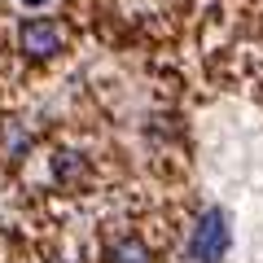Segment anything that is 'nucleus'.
<instances>
[{
  "label": "nucleus",
  "instance_id": "f257e3e1",
  "mask_svg": "<svg viewBox=\"0 0 263 263\" xmlns=\"http://www.w3.org/2000/svg\"><path fill=\"white\" fill-rule=\"evenodd\" d=\"M228 246H233L228 215H224L219 206H211L206 215L193 224V237H189V259H193V263H224Z\"/></svg>",
  "mask_w": 263,
  "mask_h": 263
},
{
  "label": "nucleus",
  "instance_id": "f03ea898",
  "mask_svg": "<svg viewBox=\"0 0 263 263\" xmlns=\"http://www.w3.org/2000/svg\"><path fill=\"white\" fill-rule=\"evenodd\" d=\"M62 44H66L62 27L48 22V18H31V22H22V27H18V48L27 57H35V62L57 57V53H62Z\"/></svg>",
  "mask_w": 263,
  "mask_h": 263
},
{
  "label": "nucleus",
  "instance_id": "7ed1b4c3",
  "mask_svg": "<svg viewBox=\"0 0 263 263\" xmlns=\"http://www.w3.org/2000/svg\"><path fill=\"white\" fill-rule=\"evenodd\" d=\"M110 263H154V254L141 237H123V241L110 246Z\"/></svg>",
  "mask_w": 263,
  "mask_h": 263
},
{
  "label": "nucleus",
  "instance_id": "20e7f679",
  "mask_svg": "<svg viewBox=\"0 0 263 263\" xmlns=\"http://www.w3.org/2000/svg\"><path fill=\"white\" fill-rule=\"evenodd\" d=\"M27 5H44V0H27Z\"/></svg>",
  "mask_w": 263,
  "mask_h": 263
}]
</instances>
